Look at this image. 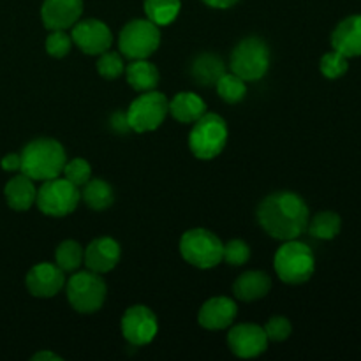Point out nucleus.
Here are the masks:
<instances>
[{
  "instance_id": "f257e3e1",
  "label": "nucleus",
  "mask_w": 361,
  "mask_h": 361,
  "mask_svg": "<svg viewBox=\"0 0 361 361\" xmlns=\"http://www.w3.org/2000/svg\"><path fill=\"white\" fill-rule=\"evenodd\" d=\"M309 207L300 194L281 190L264 197L257 207V222L275 240H296L307 231Z\"/></svg>"
},
{
  "instance_id": "f03ea898",
  "label": "nucleus",
  "mask_w": 361,
  "mask_h": 361,
  "mask_svg": "<svg viewBox=\"0 0 361 361\" xmlns=\"http://www.w3.org/2000/svg\"><path fill=\"white\" fill-rule=\"evenodd\" d=\"M21 173L34 182H46L62 175L66 166V150L51 137H37L25 145L20 154Z\"/></svg>"
},
{
  "instance_id": "7ed1b4c3",
  "label": "nucleus",
  "mask_w": 361,
  "mask_h": 361,
  "mask_svg": "<svg viewBox=\"0 0 361 361\" xmlns=\"http://www.w3.org/2000/svg\"><path fill=\"white\" fill-rule=\"evenodd\" d=\"M274 268L282 282L298 286L310 281L316 270V257L307 243L298 242V238L288 240L275 252Z\"/></svg>"
},
{
  "instance_id": "20e7f679",
  "label": "nucleus",
  "mask_w": 361,
  "mask_h": 361,
  "mask_svg": "<svg viewBox=\"0 0 361 361\" xmlns=\"http://www.w3.org/2000/svg\"><path fill=\"white\" fill-rule=\"evenodd\" d=\"M228 143V126L217 113H204L194 122L189 134V148L201 161L215 159Z\"/></svg>"
},
{
  "instance_id": "39448f33",
  "label": "nucleus",
  "mask_w": 361,
  "mask_h": 361,
  "mask_svg": "<svg viewBox=\"0 0 361 361\" xmlns=\"http://www.w3.org/2000/svg\"><path fill=\"white\" fill-rule=\"evenodd\" d=\"M224 245L217 235L203 228L189 229L180 240V254L183 259L200 270H210L222 263Z\"/></svg>"
},
{
  "instance_id": "423d86ee",
  "label": "nucleus",
  "mask_w": 361,
  "mask_h": 361,
  "mask_svg": "<svg viewBox=\"0 0 361 361\" xmlns=\"http://www.w3.org/2000/svg\"><path fill=\"white\" fill-rule=\"evenodd\" d=\"M229 67L243 81L261 80L270 67V48L263 39L245 37L233 49Z\"/></svg>"
},
{
  "instance_id": "0eeeda50",
  "label": "nucleus",
  "mask_w": 361,
  "mask_h": 361,
  "mask_svg": "<svg viewBox=\"0 0 361 361\" xmlns=\"http://www.w3.org/2000/svg\"><path fill=\"white\" fill-rule=\"evenodd\" d=\"M66 293L74 310L81 314H94L104 305L108 286L101 274L90 270L78 271L67 281Z\"/></svg>"
},
{
  "instance_id": "6e6552de",
  "label": "nucleus",
  "mask_w": 361,
  "mask_h": 361,
  "mask_svg": "<svg viewBox=\"0 0 361 361\" xmlns=\"http://www.w3.org/2000/svg\"><path fill=\"white\" fill-rule=\"evenodd\" d=\"M169 113V101L157 90L141 92L127 109L126 116L130 130L134 133H150L159 129Z\"/></svg>"
},
{
  "instance_id": "1a4fd4ad",
  "label": "nucleus",
  "mask_w": 361,
  "mask_h": 361,
  "mask_svg": "<svg viewBox=\"0 0 361 361\" xmlns=\"http://www.w3.org/2000/svg\"><path fill=\"white\" fill-rule=\"evenodd\" d=\"M161 46L159 25L147 20H133L120 30L118 48L126 59L141 60L154 55Z\"/></svg>"
},
{
  "instance_id": "9d476101",
  "label": "nucleus",
  "mask_w": 361,
  "mask_h": 361,
  "mask_svg": "<svg viewBox=\"0 0 361 361\" xmlns=\"http://www.w3.org/2000/svg\"><path fill=\"white\" fill-rule=\"evenodd\" d=\"M81 200L80 187L73 185L66 178H51L42 182L37 190L35 204L48 217H66L76 210Z\"/></svg>"
},
{
  "instance_id": "9b49d317",
  "label": "nucleus",
  "mask_w": 361,
  "mask_h": 361,
  "mask_svg": "<svg viewBox=\"0 0 361 361\" xmlns=\"http://www.w3.org/2000/svg\"><path fill=\"white\" fill-rule=\"evenodd\" d=\"M122 335L130 345H147L157 337L159 323L155 314L145 305H133L126 310L120 321Z\"/></svg>"
},
{
  "instance_id": "f8f14e48",
  "label": "nucleus",
  "mask_w": 361,
  "mask_h": 361,
  "mask_svg": "<svg viewBox=\"0 0 361 361\" xmlns=\"http://www.w3.org/2000/svg\"><path fill=\"white\" fill-rule=\"evenodd\" d=\"M73 42L87 55H101L113 44V34L101 20H78L71 28Z\"/></svg>"
},
{
  "instance_id": "ddd939ff",
  "label": "nucleus",
  "mask_w": 361,
  "mask_h": 361,
  "mask_svg": "<svg viewBox=\"0 0 361 361\" xmlns=\"http://www.w3.org/2000/svg\"><path fill=\"white\" fill-rule=\"evenodd\" d=\"M228 345L238 358H257L268 349V337L259 324L243 323L231 328L228 335Z\"/></svg>"
},
{
  "instance_id": "4468645a",
  "label": "nucleus",
  "mask_w": 361,
  "mask_h": 361,
  "mask_svg": "<svg viewBox=\"0 0 361 361\" xmlns=\"http://www.w3.org/2000/svg\"><path fill=\"white\" fill-rule=\"evenodd\" d=\"M28 293L37 298H51L66 288V271L53 263H39L25 277Z\"/></svg>"
},
{
  "instance_id": "2eb2a0df",
  "label": "nucleus",
  "mask_w": 361,
  "mask_h": 361,
  "mask_svg": "<svg viewBox=\"0 0 361 361\" xmlns=\"http://www.w3.org/2000/svg\"><path fill=\"white\" fill-rule=\"evenodd\" d=\"M236 314H238V305L235 303V300L228 298V296H214L201 305L197 323L204 330H226L235 323Z\"/></svg>"
},
{
  "instance_id": "dca6fc26",
  "label": "nucleus",
  "mask_w": 361,
  "mask_h": 361,
  "mask_svg": "<svg viewBox=\"0 0 361 361\" xmlns=\"http://www.w3.org/2000/svg\"><path fill=\"white\" fill-rule=\"evenodd\" d=\"M83 13V0H44L41 20L51 30H69Z\"/></svg>"
},
{
  "instance_id": "f3484780",
  "label": "nucleus",
  "mask_w": 361,
  "mask_h": 361,
  "mask_svg": "<svg viewBox=\"0 0 361 361\" xmlns=\"http://www.w3.org/2000/svg\"><path fill=\"white\" fill-rule=\"evenodd\" d=\"M120 256H122L120 243L109 236H102L92 240L90 245L85 249L83 263L90 271L102 275L111 271L118 264Z\"/></svg>"
},
{
  "instance_id": "a211bd4d",
  "label": "nucleus",
  "mask_w": 361,
  "mask_h": 361,
  "mask_svg": "<svg viewBox=\"0 0 361 361\" xmlns=\"http://www.w3.org/2000/svg\"><path fill=\"white\" fill-rule=\"evenodd\" d=\"M331 46L348 59L361 56V14L348 16L335 27Z\"/></svg>"
},
{
  "instance_id": "6ab92c4d",
  "label": "nucleus",
  "mask_w": 361,
  "mask_h": 361,
  "mask_svg": "<svg viewBox=\"0 0 361 361\" xmlns=\"http://www.w3.org/2000/svg\"><path fill=\"white\" fill-rule=\"evenodd\" d=\"M271 289V279L264 271H245L233 284V293L240 302H256L264 298Z\"/></svg>"
},
{
  "instance_id": "aec40b11",
  "label": "nucleus",
  "mask_w": 361,
  "mask_h": 361,
  "mask_svg": "<svg viewBox=\"0 0 361 361\" xmlns=\"http://www.w3.org/2000/svg\"><path fill=\"white\" fill-rule=\"evenodd\" d=\"M6 201L13 210L16 212H27L28 208L34 207L35 197H37V189L34 185V180L28 178L27 175H18L11 178L6 183Z\"/></svg>"
},
{
  "instance_id": "412c9836",
  "label": "nucleus",
  "mask_w": 361,
  "mask_h": 361,
  "mask_svg": "<svg viewBox=\"0 0 361 361\" xmlns=\"http://www.w3.org/2000/svg\"><path fill=\"white\" fill-rule=\"evenodd\" d=\"M169 113L182 123H194L207 113V104L194 92H180L169 101Z\"/></svg>"
},
{
  "instance_id": "4be33fe9",
  "label": "nucleus",
  "mask_w": 361,
  "mask_h": 361,
  "mask_svg": "<svg viewBox=\"0 0 361 361\" xmlns=\"http://www.w3.org/2000/svg\"><path fill=\"white\" fill-rule=\"evenodd\" d=\"M126 78L127 83L134 88L136 92H148L155 90L159 85V71L154 63L148 62L147 59L133 60L129 66L126 67Z\"/></svg>"
},
{
  "instance_id": "5701e85b",
  "label": "nucleus",
  "mask_w": 361,
  "mask_h": 361,
  "mask_svg": "<svg viewBox=\"0 0 361 361\" xmlns=\"http://www.w3.org/2000/svg\"><path fill=\"white\" fill-rule=\"evenodd\" d=\"M194 80L203 87H210V85L217 83L219 78L226 73V67L222 59H219L214 53H203L194 60L192 67H190Z\"/></svg>"
},
{
  "instance_id": "b1692460",
  "label": "nucleus",
  "mask_w": 361,
  "mask_h": 361,
  "mask_svg": "<svg viewBox=\"0 0 361 361\" xmlns=\"http://www.w3.org/2000/svg\"><path fill=\"white\" fill-rule=\"evenodd\" d=\"M81 197L90 210L101 212L111 207L115 194H113V187L108 182H104L102 178H90L83 185Z\"/></svg>"
},
{
  "instance_id": "393cba45",
  "label": "nucleus",
  "mask_w": 361,
  "mask_h": 361,
  "mask_svg": "<svg viewBox=\"0 0 361 361\" xmlns=\"http://www.w3.org/2000/svg\"><path fill=\"white\" fill-rule=\"evenodd\" d=\"M182 7V0H145V14L159 27L171 25Z\"/></svg>"
},
{
  "instance_id": "a878e982",
  "label": "nucleus",
  "mask_w": 361,
  "mask_h": 361,
  "mask_svg": "<svg viewBox=\"0 0 361 361\" xmlns=\"http://www.w3.org/2000/svg\"><path fill=\"white\" fill-rule=\"evenodd\" d=\"M342 219L335 212H321L312 221H309L307 231L317 240H334L341 233Z\"/></svg>"
},
{
  "instance_id": "bb28decb",
  "label": "nucleus",
  "mask_w": 361,
  "mask_h": 361,
  "mask_svg": "<svg viewBox=\"0 0 361 361\" xmlns=\"http://www.w3.org/2000/svg\"><path fill=\"white\" fill-rule=\"evenodd\" d=\"M215 88H217V94L222 101H226L228 104H236L245 97L247 81L236 76L235 73H224L215 83Z\"/></svg>"
},
{
  "instance_id": "cd10ccee",
  "label": "nucleus",
  "mask_w": 361,
  "mask_h": 361,
  "mask_svg": "<svg viewBox=\"0 0 361 361\" xmlns=\"http://www.w3.org/2000/svg\"><path fill=\"white\" fill-rule=\"evenodd\" d=\"M85 249L74 240H66L56 247L55 264L63 271H76L83 264Z\"/></svg>"
},
{
  "instance_id": "c85d7f7f",
  "label": "nucleus",
  "mask_w": 361,
  "mask_h": 361,
  "mask_svg": "<svg viewBox=\"0 0 361 361\" xmlns=\"http://www.w3.org/2000/svg\"><path fill=\"white\" fill-rule=\"evenodd\" d=\"M319 69L323 73V76L328 78V80H338V78H342L348 73L349 59L334 49V51L323 55V59L319 62Z\"/></svg>"
},
{
  "instance_id": "c756f323",
  "label": "nucleus",
  "mask_w": 361,
  "mask_h": 361,
  "mask_svg": "<svg viewBox=\"0 0 361 361\" xmlns=\"http://www.w3.org/2000/svg\"><path fill=\"white\" fill-rule=\"evenodd\" d=\"M126 71V66H123V59L120 53L116 51H104L99 55L97 60V73L101 74L104 80H116L120 78Z\"/></svg>"
},
{
  "instance_id": "7c9ffc66",
  "label": "nucleus",
  "mask_w": 361,
  "mask_h": 361,
  "mask_svg": "<svg viewBox=\"0 0 361 361\" xmlns=\"http://www.w3.org/2000/svg\"><path fill=\"white\" fill-rule=\"evenodd\" d=\"M62 175L63 178L69 180L73 185L83 187L85 183L92 178V168L90 164H88V161L78 157V159H73V161L66 162Z\"/></svg>"
},
{
  "instance_id": "2f4dec72",
  "label": "nucleus",
  "mask_w": 361,
  "mask_h": 361,
  "mask_svg": "<svg viewBox=\"0 0 361 361\" xmlns=\"http://www.w3.org/2000/svg\"><path fill=\"white\" fill-rule=\"evenodd\" d=\"M73 48V37L67 34V30H51V34L46 37V51L53 59H63L69 55Z\"/></svg>"
},
{
  "instance_id": "473e14b6",
  "label": "nucleus",
  "mask_w": 361,
  "mask_h": 361,
  "mask_svg": "<svg viewBox=\"0 0 361 361\" xmlns=\"http://www.w3.org/2000/svg\"><path fill=\"white\" fill-rule=\"evenodd\" d=\"M222 259L231 267H242L250 259V247L243 240H231L224 245Z\"/></svg>"
},
{
  "instance_id": "72a5a7b5",
  "label": "nucleus",
  "mask_w": 361,
  "mask_h": 361,
  "mask_svg": "<svg viewBox=\"0 0 361 361\" xmlns=\"http://www.w3.org/2000/svg\"><path fill=\"white\" fill-rule=\"evenodd\" d=\"M264 331H267L268 341L271 342H284L286 338H289L291 335L293 326L289 323L288 317L284 316H274L264 326Z\"/></svg>"
},
{
  "instance_id": "f704fd0d",
  "label": "nucleus",
  "mask_w": 361,
  "mask_h": 361,
  "mask_svg": "<svg viewBox=\"0 0 361 361\" xmlns=\"http://www.w3.org/2000/svg\"><path fill=\"white\" fill-rule=\"evenodd\" d=\"M0 166H2L4 171H18L21 166V157L20 154H7L6 157L0 161Z\"/></svg>"
},
{
  "instance_id": "c9c22d12",
  "label": "nucleus",
  "mask_w": 361,
  "mask_h": 361,
  "mask_svg": "<svg viewBox=\"0 0 361 361\" xmlns=\"http://www.w3.org/2000/svg\"><path fill=\"white\" fill-rule=\"evenodd\" d=\"M111 127H113V129H115L118 134L129 133L130 127H129V122H127L126 113H115V115L111 116Z\"/></svg>"
},
{
  "instance_id": "e433bc0d",
  "label": "nucleus",
  "mask_w": 361,
  "mask_h": 361,
  "mask_svg": "<svg viewBox=\"0 0 361 361\" xmlns=\"http://www.w3.org/2000/svg\"><path fill=\"white\" fill-rule=\"evenodd\" d=\"M207 6L214 7V9H229V7L235 6L240 0H203Z\"/></svg>"
},
{
  "instance_id": "4c0bfd02",
  "label": "nucleus",
  "mask_w": 361,
  "mask_h": 361,
  "mask_svg": "<svg viewBox=\"0 0 361 361\" xmlns=\"http://www.w3.org/2000/svg\"><path fill=\"white\" fill-rule=\"evenodd\" d=\"M44 360H48V361H62V358H60V356H56L55 353H51V351H39L37 355L32 356V361H44Z\"/></svg>"
}]
</instances>
